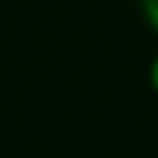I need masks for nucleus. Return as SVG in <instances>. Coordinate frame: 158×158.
<instances>
[{
	"label": "nucleus",
	"mask_w": 158,
	"mask_h": 158,
	"mask_svg": "<svg viewBox=\"0 0 158 158\" xmlns=\"http://www.w3.org/2000/svg\"><path fill=\"white\" fill-rule=\"evenodd\" d=\"M149 87H152V93L158 96V53H155L152 62H149Z\"/></svg>",
	"instance_id": "f03ea898"
},
{
	"label": "nucleus",
	"mask_w": 158,
	"mask_h": 158,
	"mask_svg": "<svg viewBox=\"0 0 158 158\" xmlns=\"http://www.w3.org/2000/svg\"><path fill=\"white\" fill-rule=\"evenodd\" d=\"M139 13H143L146 25L158 34V0H139Z\"/></svg>",
	"instance_id": "f257e3e1"
}]
</instances>
